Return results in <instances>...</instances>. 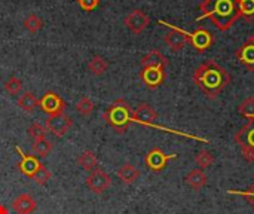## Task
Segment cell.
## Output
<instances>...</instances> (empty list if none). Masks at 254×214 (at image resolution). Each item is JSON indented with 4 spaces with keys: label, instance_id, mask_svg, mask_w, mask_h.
Masks as SVG:
<instances>
[{
    "label": "cell",
    "instance_id": "obj_14",
    "mask_svg": "<svg viewBox=\"0 0 254 214\" xmlns=\"http://www.w3.org/2000/svg\"><path fill=\"white\" fill-rule=\"evenodd\" d=\"M16 149V152L21 155V161H19V164H18V168H19V171L22 173V174H25L27 177H33L34 176V173L39 170V167L42 165V162L34 156V155H27V153H24L19 147H15Z\"/></svg>",
    "mask_w": 254,
    "mask_h": 214
},
{
    "label": "cell",
    "instance_id": "obj_1",
    "mask_svg": "<svg viewBox=\"0 0 254 214\" xmlns=\"http://www.w3.org/2000/svg\"><path fill=\"white\" fill-rule=\"evenodd\" d=\"M193 83L205 94L207 98L216 100L220 92L231 83V74L214 60L204 61L192 74Z\"/></svg>",
    "mask_w": 254,
    "mask_h": 214
},
{
    "label": "cell",
    "instance_id": "obj_32",
    "mask_svg": "<svg viewBox=\"0 0 254 214\" xmlns=\"http://www.w3.org/2000/svg\"><path fill=\"white\" fill-rule=\"evenodd\" d=\"M231 195H240V197H244V198H247L249 200V203H250V206L254 209V183L247 189V191H228Z\"/></svg>",
    "mask_w": 254,
    "mask_h": 214
},
{
    "label": "cell",
    "instance_id": "obj_20",
    "mask_svg": "<svg viewBox=\"0 0 254 214\" xmlns=\"http://www.w3.org/2000/svg\"><path fill=\"white\" fill-rule=\"evenodd\" d=\"M107 69H109V63L100 55L92 57L88 63V71L94 76H103L107 71Z\"/></svg>",
    "mask_w": 254,
    "mask_h": 214
},
{
    "label": "cell",
    "instance_id": "obj_34",
    "mask_svg": "<svg viewBox=\"0 0 254 214\" xmlns=\"http://www.w3.org/2000/svg\"><path fill=\"white\" fill-rule=\"evenodd\" d=\"M0 214H9V210L6 209V206L0 204Z\"/></svg>",
    "mask_w": 254,
    "mask_h": 214
},
{
    "label": "cell",
    "instance_id": "obj_12",
    "mask_svg": "<svg viewBox=\"0 0 254 214\" xmlns=\"http://www.w3.org/2000/svg\"><path fill=\"white\" fill-rule=\"evenodd\" d=\"M124 22L134 34H141L150 24V18L141 9H134L124 18Z\"/></svg>",
    "mask_w": 254,
    "mask_h": 214
},
{
    "label": "cell",
    "instance_id": "obj_35",
    "mask_svg": "<svg viewBox=\"0 0 254 214\" xmlns=\"http://www.w3.org/2000/svg\"><path fill=\"white\" fill-rule=\"evenodd\" d=\"M249 40H250V42H253V43H254V33L252 34V36H250V37H249Z\"/></svg>",
    "mask_w": 254,
    "mask_h": 214
},
{
    "label": "cell",
    "instance_id": "obj_15",
    "mask_svg": "<svg viewBox=\"0 0 254 214\" xmlns=\"http://www.w3.org/2000/svg\"><path fill=\"white\" fill-rule=\"evenodd\" d=\"M235 57L238 60L240 64H243L249 71H254V43L247 40L246 43H243L237 51H235Z\"/></svg>",
    "mask_w": 254,
    "mask_h": 214
},
{
    "label": "cell",
    "instance_id": "obj_26",
    "mask_svg": "<svg viewBox=\"0 0 254 214\" xmlns=\"http://www.w3.org/2000/svg\"><path fill=\"white\" fill-rule=\"evenodd\" d=\"M94 107H95V104H94V101L89 97H82L76 103V106H74V109L77 110V113H80L82 116H89L92 113Z\"/></svg>",
    "mask_w": 254,
    "mask_h": 214
},
{
    "label": "cell",
    "instance_id": "obj_19",
    "mask_svg": "<svg viewBox=\"0 0 254 214\" xmlns=\"http://www.w3.org/2000/svg\"><path fill=\"white\" fill-rule=\"evenodd\" d=\"M116 174H118V177L121 179V182L125 183V185H131V183H134V182L140 177V171H138L132 164H129V162L124 164V165L116 171Z\"/></svg>",
    "mask_w": 254,
    "mask_h": 214
},
{
    "label": "cell",
    "instance_id": "obj_21",
    "mask_svg": "<svg viewBox=\"0 0 254 214\" xmlns=\"http://www.w3.org/2000/svg\"><path fill=\"white\" fill-rule=\"evenodd\" d=\"M77 164L80 168H83L85 171H92L97 168V164H98V159L95 156V153L92 150H85L79 155L77 158Z\"/></svg>",
    "mask_w": 254,
    "mask_h": 214
},
{
    "label": "cell",
    "instance_id": "obj_24",
    "mask_svg": "<svg viewBox=\"0 0 254 214\" xmlns=\"http://www.w3.org/2000/svg\"><path fill=\"white\" fill-rule=\"evenodd\" d=\"M214 161H216L214 155L211 152H208V150H199L195 155V162L198 164V167L201 170H205V168L211 167L214 164Z\"/></svg>",
    "mask_w": 254,
    "mask_h": 214
},
{
    "label": "cell",
    "instance_id": "obj_8",
    "mask_svg": "<svg viewBox=\"0 0 254 214\" xmlns=\"http://www.w3.org/2000/svg\"><path fill=\"white\" fill-rule=\"evenodd\" d=\"M39 106L45 113H48V116H55L65 112V101L54 91H48L39 100Z\"/></svg>",
    "mask_w": 254,
    "mask_h": 214
},
{
    "label": "cell",
    "instance_id": "obj_33",
    "mask_svg": "<svg viewBox=\"0 0 254 214\" xmlns=\"http://www.w3.org/2000/svg\"><path fill=\"white\" fill-rule=\"evenodd\" d=\"M77 1H79V6L86 12L94 10L100 4V0H77Z\"/></svg>",
    "mask_w": 254,
    "mask_h": 214
},
{
    "label": "cell",
    "instance_id": "obj_16",
    "mask_svg": "<svg viewBox=\"0 0 254 214\" xmlns=\"http://www.w3.org/2000/svg\"><path fill=\"white\" fill-rule=\"evenodd\" d=\"M36 200L30 194H21L12 203V209L16 212V214H31L36 210Z\"/></svg>",
    "mask_w": 254,
    "mask_h": 214
},
{
    "label": "cell",
    "instance_id": "obj_23",
    "mask_svg": "<svg viewBox=\"0 0 254 214\" xmlns=\"http://www.w3.org/2000/svg\"><path fill=\"white\" fill-rule=\"evenodd\" d=\"M52 149H54V144L46 137L45 139H40V140H34V143L31 146V150L37 156H40V158H46L52 152Z\"/></svg>",
    "mask_w": 254,
    "mask_h": 214
},
{
    "label": "cell",
    "instance_id": "obj_5",
    "mask_svg": "<svg viewBox=\"0 0 254 214\" xmlns=\"http://www.w3.org/2000/svg\"><path fill=\"white\" fill-rule=\"evenodd\" d=\"M214 42H216L214 34L208 28H205V27H198L196 30L189 33V43L199 54L208 51L214 45Z\"/></svg>",
    "mask_w": 254,
    "mask_h": 214
},
{
    "label": "cell",
    "instance_id": "obj_2",
    "mask_svg": "<svg viewBox=\"0 0 254 214\" xmlns=\"http://www.w3.org/2000/svg\"><path fill=\"white\" fill-rule=\"evenodd\" d=\"M199 10L202 13L196 21L208 18L220 31H228L241 18L240 0H204L199 4Z\"/></svg>",
    "mask_w": 254,
    "mask_h": 214
},
{
    "label": "cell",
    "instance_id": "obj_13",
    "mask_svg": "<svg viewBox=\"0 0 254 214\" xmlns=\"http://www.w3.org/2000/svg\"><path fill=\"white\" fill-rule=\"evenodd\" d=\"M156 119H158L156 110L146 103H141L135 110H132V122L152 127V125H155Z\"/></svg>",
    "mask_w": 254,
    "mask_h": 214
},
{
    "label": "cell",
    "instance_id": "obj_29",
    "mask_svg": "<svg viewBox=\"0 0 254 214\" xmlns=\"http://www.w3.org/2000/svg\"><path fill=\"white\" fill-rule=\"evenodd\" d=\"M52 179V173L42 164L40 167H39V170L34 173V176L31 177V180L34 182V183H37V185H46L49 180Z\"/></svg>",
    "mask_w": 254,
    "mask_h": 214
},
{
    "label": "cell",
    "instance_id": "obj_9",
    "mask_svg": "<svg viewBox=\"0 0 254 214\" xmlns=\"http://www.w3.org/2000/svg\"><path fill=\"white\" fill-rule=\"evenodd\" d=\"M140 79H141V82L144 83L146 88L156 89L165 82L167 71L162 67H143L141 71H140Z\"/></svg>",
    "mask_w": 254,
    "mask_h": 214
},
{
    "label": "cell",
    "instance_id": "obj_18",
    "mask_svg": "<svg viewBox=\"0 0 254 214\" xmlns=\"http://www.w3.org/2000/svg\"><path fill=\"white\" fill-rule=\"evenodd\" d=\"M207 176H205V173H204V170H201V168H195V170H192L186 177H185V182L193 189V191H199V189H202L205 185H207Z\"/></svg>",
    "mask_w": 254,
    "mask_h": 214
},
{
    "label": "cell",
    "instance_id": "obj_27",
    "mask_svg": "<svg viewBox=\"0 0 254 214\" xmlns=\"http://www.w3.org/2000/svg\"><path fill=\"white\" fill-rule=\"evenodd\" d=\"M238 112L241 116H244L246 119H254V97L246 98L240 106H238Z\"/></svg>",
    "mask_w": 254,
    "mask_h": 214
},
{
    "label": "cell",
    "instance_id": "obj_22",
    "mask_svg": "<svg viewBox=\"0 0 254 214\" xmlns=\"http://www.w3.org/2000/svg\"><path fill=\"white\" fill-rule=\"evenodd\" d=\"M18 106L22 112L25 113H31L37 106H39V100L31 94V92H24L19 98H18Z\"/></svg>",
    "mask_w": 254,
    "mask_h": 214
},
{
    "label": "cell",
    "instance_id": "obj_31",
    "mask_svg": "<svg viewBox=\"0 0 254 214\" xmlns=\"http://www.w3.org/2000/svg\"><path fill=\"white\" fill-rule=\"evenodd\" d=\"M46 127L39 124V122H33L30 127H28V136L33 139V140H40V139H45L46 136Z\"/></svg>",
    "mask_w": 254,
    "mask_h": 214
},
{
    "label": "cell",
    "instance_id": "obj_3",
    "mask_svg": "<svg viewBox=\"0 0 254 214\" xmlns=\"http://www.w3.org/2000/svg\"><path fill=\"white\" fill-rule=\"evenodd\" d=\"M103 119L118 134H124L132 122V110L124 98H118L104 110Z\"/></svg>",
    "mask_w": 254,
    "mask_h": 214
},
{
    "label": "cell",
    "instance_id": "obj_11",
    "mask_svg": "<svg viewBox=\"0 0 254 214\" xmlns=\"http://www.w3.org/2000/svg\"><path fill=\"white\" fill-rule=\"evenodd\" d=\"M45 127L55 137H64L73 127V121L65 113H61L55 116H48V119L45 121Z\"/></svg>",
    "mask_w": 254,
    "mask_h": 214
},
{
    "label": "cell",
    "instance_id": "obj_6",
    "mask_svg": "<svg viewBox=\"0 0 254 214\" xmlns=\"http://www.w3.org/2000/svg\"><path fill=\"white\" fill-rule=\"evenodd\" d=\"M159 24H164L167 27H170V31L164 36V40L165 43L168 45V48L174 52H179L182 51L188 43H189V33L179 28V27H174L173 24H168L165 21H159Z\"/></svg>",
    "mask_w": 254,
    "mask_h": 214
},
{
    "label": "cell",
    "instance_id": "obj_4",
    "mask_svg": "<svg viewBox=\"0 0 254 214\" xmlns=\"http://www.w3.org/2000/svg\"><path fill=\"white\" fill-rule=\"evenodd\" d=\"M247 162H254V119H250L234 137Z\"/></svg>",
    "mask_w": 254,
    "mask_h": 214
},
{
    "label": "cell",
    "instance_id": "obj_10",
    "mask_svg": "<svg viewBox=\"0 0 254 214\" xmlns=\"http://www.w3.org/2000/svg\"><path fill=\"white\" fill-rule=\"evenodd\" d=\"M174 158H177V155H174V153H173V155H167V153H164L161 149L155 147V149L149 150L147 155L144 156V164H146V167H147L150 171L159 173V171H162V170L167 167V164H168L171 159H174Z\"/></svg>",
    "mask_w": 254,
    "mask_h": 214
},
{
    "label": "cell",
    "instance_id": "obj_30",
    "mask_svg": "<svg viewBox=\"0 0 254 214\" xmlns=\"http://www.w3.org/2000/svg\"><path fill=\"white\" fill-rule=\"evenodd\" d=\"M21 89H22V82H21V79H18L15 76L9 77L6 80V83H4V91L9 95H16V94L21 92Z\"/></svg>",
    "mask_w": 254,
    "mask_h": 214
},
{
    "label": "cell",
    "instance_id": "obj_7",
    "mask_svg": "<svg viewBox=\"0 0 254 214\" xmlns=\"http://www.w3.org/2000/svg\"><path fill=\"white\" fill-rule=\"evenodd\" d=\"M86 186L89 188V191H92L94 194H103L104 191H107L112 186V177L101 168H95L89 173V176L85 180Z\"/></svg>",
    "mask_w": 254,
    "mask_h": 214
},
{
    "label": "cell",
    "instance_id": "obj_17",
    "mask_svg": "<svg viewBox=\"0 0 254 214\" xmlns=\"http://www.w3.org/2000/svg\"><path fill=\"white\" fill-rule=\"evenodd\" d=\"M141 67H162L167 69L168 66V58L158 49L149 51L143 58H141Z\"/></svg>",
    "mask_w": 254,
    "mask_h": 214
},
{
    "label": "cell",
    "instance_id": "obj_25",
    "mask_svg": "<svg viewBox=\"0 0 254 214\" xmlns=\"http://www.w3.org/2000/svg\"><path fill=\"white\" fill-rule=\"evenodd\" d=\"M24 27L27 31L30 33H37L42 27H43V21L40 16H37L36 13H30L25 19H24Z\"/></svg>",
    "mask_w": 254,
    "mask_h": 214
},
{
    "label": "cell",
    "instance_id": "obj_28",
    "mask_svg": "<svg viewBox=\"0 0 254 214\" xmlns=\"http://www.w3.org/2000/svg\"><path fill=\"white\" fill-rule=\"evenodd\" d=\"M240 13L246 21L254 19V0H240Z\"/></svg>",
    "mask_w": 254,
    "mask_h": 214
}]
</instances>
